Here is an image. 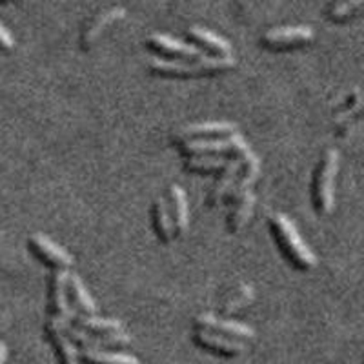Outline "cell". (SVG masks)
I'll use <instances>...</instances> for the list:
<instances>
[{
  "instance_id": "f1b7e54d",
  "label": "cell",
  "mask_w": 364,
  "mask_h": 364,
  "mask_svg": "<svg viewBox=\"0 0 364 364\" xmlns=\"http://www.w3.org/2000/svg\"><path fill=\"white\" fill-rule=\"evenodd\" d=\"M0 2H13V0H0Z\"/></svg>"
},
{
  "instance_id": "ba28073f",
  "label": "cell",
  "mask_w": 364,
  "mask_h": 364,
  "mask_svg": "<svg viewBox=\"0 0 364 364\" xmlns=\"http://www.w3.org/2000/svg\"><path fill=\"white\" fill-rule=\"evenodd\" d=\"M253 157L252 149L246 151L242 155H237V157H232V161L228 162V166L223 171H219V177L215 178L213 186H211L210 193L206 197V204L210 208H217L219 204L226 203V197L230 193V190L233 188L235 181L239 178L240 171L245 170V166L248 164L250 159Z\"/></svg>"
},
{
  "instance_id": "5b68a950",
  "label": "cell",
  "mask_w": 364,
  "mask_h": 364,
  "mask_svg": "<svg viewBox=\"0 0 364 364\" xmlns=\"http://www.w3.org/2000/svg\"><path fill=\"white\" fill-rule=\"evenodd\" d=\"M68 269H53L48 282V317L64 324H70L75 314L68 297Z\"/></svg>"
},
{
  "instance_id": "4316f807",
  "label": "cell",
  "mask_w": 364,
  "mask_h": 364,
  "mask_svg": "<svg viewBox=\"0 0 364 364\" xmlns=\"http://www.w3.org/2000/svg\"><path fill=\"white\" fill-rule=\"evenodd\" d=\"M15 48V38L9 33V29L0 22V50L11 51Z\"/></svg>"
},
{
  "instance_id": "d6986e66",
  "label": "cell",
  "mask_w": 364,
  "mask_h": 364,
  "mask_svg": "<svg viewBox=\"0 0 364 364\" xmlns=\"http://www.w3.org/2000/svg\"><path fill=\"white\" fill-rule=\"evenodd\" d=\"M151 223H154V230L157 239L162 245H170L175 239V228L173 219H171L170 206L164 197H157L151 206Z\"/></svg>"
},
{
  "instance_id": "e0dca14e",
  "label": "cell",
  "mask_w": 364,
  "mask_h": 364,
  "mask_svg": "<svg viewBox=\"0 0 364 364\" xmlns=\"http://www.w3.org/2000/svg\"><path fill=\"white\" fill-rule=\"evenodd\" d=\"M188 38L197 44V48L210 51V53L217 55V57H232V44L220 35L213 33L210 29L200 28V26H191L186 31Z\"/></svg>"
},
{
  "instance_id": "7a4b0ae2",
  "label": "cell",
  "mask_w": 364,
  "mask_h": 364,
  "mask_svg": "<svg viewBox=\"0 0 364 364\" xmlns=\"http://www.w3.org/2000/svg\"><path fill=\"white\" fill-rule=\"evenodd\" d=\"M268 226L279 252L282 253L286 261L290 262L291 268L299 269V272H310L317 266V255L302 240L301 233L297 232L295 224L288 217L282 213H273L268 219Z\"/></svg>"
},
{
  "instance_id": "cb8c5ba5",
  "label": "cell",
  "mask_w": 364,
  "mask_h": 364,
  "mask_svg": "<svg viewBox=\"0 0 364 364\" xmlns=\"http://www.w3.org/2000/svg\"><path fill=\"white\" fill-rule=\"evenodd\" d=\"M82 364H141L136 357L112 350H79Z\"/></svg>"
},
{
  "instance_id": "d4e9b609",
  "label": "cell",
  "mask_w": 364,
  "mask_h": 364,
  "mask_svg": "<svg viewBox=\"0 0 364 364\" xmlns=\"http://www.w3.org/2000/svg\"><path fill=\"white\" fill-rule=\"evenodd\" d=\"M253 301V288L248 284H240L232 295H228L226 301L220 304V314L223 317H230L246 308Z\"/></svg>"
},
{
  "instance_id": "ffe728a7",
  "label": "cell",
  "mask_w": 364,
  "mask_h": 364,
  "mask_svg": "<svg viewBox=\"0 0 364 364\" xmlns=\"http://www.w3.org/2000/svg\"><path fill=\"white\" fill-rule=\"evenodd\" d=\"M68 297H70V304L73 310L86 315L97 314L95 301H93L87 288L84 286L82 279L77 273H70V277H68Z\"/></svg>"
},
{
  "instance_id": "8fae6325",
  "label": "cell",
  "mask_w": 364,
  "mask_h": 364,
  "mask_svg": "<svg viewBox=\"0 0 364 364\" xmlns=\"http://www.w3.org/2000/svg\"><path fill=\"white\" fill-rule=\"evenodd\" d=\"M191 339H193V343L199 348L220 357H237L246 352L245 341L220 336V333H213V331L195 330Z\"/></svg>"
},
{
  "instance_id": "ac0fdd59",
  "label": "cell",
  "mask_w": 364,
  "mask_h": 364,
  "mask_svg": "<svg viewBox=\"0 0 364 364\" xmlns=\"http://www.w3.org/2000/svg\"><path fill=\"white\" fill-rule=\"evenodd\" d=\"M261 177V161L253 155L252 159L248 161V164L245 166V170L240 171L239 178L235 181L233 188L230 190L226 197V203L235 204L237 200L245 199L246 195L253 193V186H255V182L259 181Z\"/></svg>"
},
{
  "instance_id": "9a60e30c",
  "label": "cell",
  "mask_w": 364,
  "mask_h": 364,
  "mask_svg": "<svg viewBox=\"0 0 364 364\" xmlns=\"http://www.w3.org/2000/svg\"><path fill=\"white\" fill-rule=\"evenodd\" d=\"M124 17H126V9L119 8V6L100 11L99 15H95V17L91 18V21L86 24V28L82 29V35H80V48H82L84 51L90 50L91 46L99 41L100 35H102L109 26L122 21Z\"/></svg>"
},
{
  "instance_id": "3957f363",
  "label": "cell",
  "mask_w": 364,
  "mask_h": 364,
  "mask_svg": "<svg viewBox=\"0 0 364 364\" xmlns=\"http://www.w3.org/2000/svg\"><path fill=\"white\" fill-rule=\"evenodd\" d=\"M339 151L326 149L311 181V204L318 215H330L336 206V178L339 173Z\"/></svg>"
},
{
  "instance_id": "8992f818",
  "label": "cell",
  "mask_w": 364,
  "mask_h": 364,
  "mask_svg": "<svg viewBox=\"0 0 364 364\" xmlns=\"http://www.w3.org/2000/svg\"><path fill=\"white\" fill-rule=\"evenodd\" d=\"M66 333L80 350H122L132 344V337L124 330L112 333H91L70 323L66 326Z\"/></svg>"
},
{
  "instance_id": "4fadbf2b",
  "label": "cell",
  "mask_w": 364,
  "mask_h": 364,
  "mask_svg": "<svg viewBox=\"0 0 364 364\" xmlns=\"http://www.w3.org/2000/svg\"><path fill=\"white\" fill-rule=\"evenodd\" d=\"M193 324L197 330L213 331V333H220V336L233 337V339L250 341L255 337V331H253V328L246 326V324H242V323H237V321H230V318L217 317V315H211V314L197 315L193 321Z\"/></svg>"
},
{
  "instance_id": "44dd1931",
  "label": "cell",
  "mask_w": 364,
  "mask_h": 364,
  "mask_svg": "<svg viewBox=\"0 0 364 364\" xmlns=\"http://www.w3.org/2000/svg\"><path fill=\"white\" fill-rule=\"evenodd\" d=\"M230 161H232V157H224V155H193V157L184 159L182 168L188 173H219L226 168Z\"/></svg>"
},
{
  "instance_id": "30bf717a",
  "label": "cell",
  "mask_w": 364,
  "mask_h": 364,
  "mask_svg": "<svg viewBox=\"0 0 364 364\" xmlns=\"http://www.w3.org/2000/svg\"><path fill=\"white\" fill-rule=\"evenodd\" d=\"M146 48L154 53L171 58V60H188V58L203 57L200 48H197L195 44H188V42L178 41V38L164 33L149 35L148 41H146Z\"/></svg>"
},
{
  "instance_id": "52a82bcc",
  "label": "cell",
  "mask_w": 364,
  "mask_h": 364,
  "mask_svg": "<svg viewBox=\"0 0 364 364\" xmlns=\"http://www.w3.org/2000/svg\"><path fill=\"white\" fill-rule=\"evenodd\" d=\"M315 31L310 26H282L268 29L261 37V44L268 50H290L314 42Z\"/></svg>"
},
{
  "instance_id": "603a6c76",
  "label": "cell",
  "mask_w": 364,
  "mask_h": 364,
  "mask_svg": "<svg viewBox=\"0 0 364 364\" xmlns=\"http://www.w3.org/2000/svg\"><path fill=\"white\" fill-rule=\"evenodd\" d=\"M75 326L82 328V330L91 331V333H112V331H122V323L119 318L99 317V315H86L75 310L73 321Z\"/></svg>"
},
{
  "instance_id": "6da1fadb",
  "label": "cell",
  "mask_w": 364,
  "mask_h": 364,
  "mask_svg": "<svg viewBox=\"0 0 364 364\" xmlns=\"http://www.w3.org/2000/svg\"><path fill=\"white\" fill-rule=\"evenodd\" d=\"M233 57H217L203 55L199 58L188 60H171V58H151L148 63L149 73L164 79H193V77H211L220 75L235 68Z\"/></svg>"
},
{
  "instance_id": "2e32d148",
  "label": "cell",
  "mask_w": 364,
  "mask_h": 364,
  "mask_svg": "<svg viewBox=\"0 0 364 364\" xmlns=\"http://www.w3.org/2000/svg\"><path fill=\"white\" fill-rule=\"evenodd\" d=\"M168 206L173 219L175 237H184L190 228V206H188L186 191L178 184H171L168 190Z\"/></svg>"
},
{
  "instance_id": "7402d4cb",
  "label": "cell",
  "mask_w": 364,
  "mask_h": 364,
  "mask_svg": "<svg viewBox=\"0 0 364 364\" xmlns=\"http://www.w3.org/2000/svg\"><path fill=\"white\" fill-rule=\"evenodd\" d=\"M255 193L246 195L245 199L237 200L235 204H232V211L228 213L226 226L230 233H239L242 232V228H246V224L250 223L253 215V210H255Z\"/></svg>"
},
{
  "instance_id": "9c48e42d",
  "label": "cell",
  "mask_w": 364,
  "mask_h": 364,
  "mask_svg": "<svg viewBox=\"0 0 364 364\" xmlns=\"http://www.w3.org/2000/svg\"><path fill=\"white\" fill-rule=\"evenodd\" d=\"M28 250L42 264L50 266L51 269H70L73 266V257L44 233H33L29 237Z\"/></svg>"
},
{
  "instance_id": "484cf974",
  "label": "cell",
  "mask_w": 364,
  "mask_h": 364,
  "mask_svg": "<svg viewBox=\"0 0 364 364\" xmlns=\"http://www.w3.org/2000/svg\"><path fill=\"white\" fill-rule=\"evenodd\" d=\"M363 6L364 0H337L328 11V17L333 22H343L352 17L353 13L363 8Z\"/></svg>"
},
{
  "instance_id": "5bb4252c",
  "label": "cell",
  "mask_w": 364,
  "mask_h": 364,
  "mask_svg": "<svg viewBox=\"0 0 364 364\" xmlns=\"http://www.w3.org/2000/svg\"><path fill=\"white\" fill-rule=\"evenodd\" d=\"M237 133V126L232 122H195L184 128L177 129L171 135V141L175 146L182 142L195 141V139H213V136H226Z\"/></svg>"
},
{
  "instance_id": "277c9868",
  "label": "cell",
  "mask_w": 364,
  "mask_h": 364,
  "mask_svg": "<svg viewBox=\"0 0 364 364\" xmlns=\"http://www.w3.org/2000/svg\"><path fill=\"white\" fill-rule=\"evenodd\" d=\"M182 157H193V155H224V157H237L250 151L245 136L239 133L226 136H213V139H195V141L182 142L177 146Z\"/></svg>"
},
{
  "instance_id": "83f0119b",
  "label": "cell",
  "mask_w": 364,
  "mask_h": 364,
  "mask_svg": "<svg viewBox=\"0 0 364 364\" xmlns=\"http://www.w3.org/2000/svg\"><path fill=\"white\" fill-rule=\"evenodd\" d=\"M6 360H8V346L4 341H0V364H6Z\"/></svg>"
},
{
  "instance_id": "7c38bea8",
  "label": "cell",
  "mask_w": 364,
  "mask_h": 364,
  "mask_svg": "<svg viewBox=\"0 0 364 364\" xmlns=\"http://www.w3.org/2000/svg\"><path fill=\"white\" fill-rule=\"evenodd\" d=\"M66 326L68 324L48 317L44 326L46 337L50 339L51 346H53L55 353H57L58 364H80V355L79 350H77V344L68 337Z\"/></svg>"
}]
</instances>
